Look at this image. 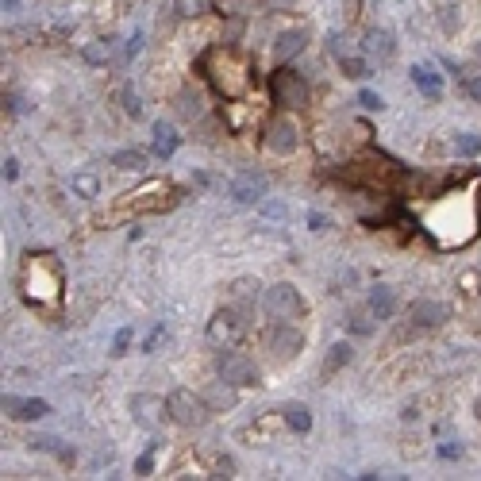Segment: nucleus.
Here are the masks:
<instances>
[{
    "label": "nucleus",
    "instance_id": "obj_12",
    "mask_svg": "<svg viewBox=\"0 0 481 481\" xmlns=\"http://www.w3.org/2000/svg\"><path fill=\"white\" fill-rule=\"evenodd\" d=\"M4 412L12 420H43L51 412L46 401H35V397H4Z\"/></svg>",
    "mask_w": 481,
    "mask_h": 481
},
{
    "label": "nucleus",
    "instance_id": "obj_8",
    "mask_svg": "<svg viewBox=\"0 0 481 481\" xmlns=\"http://www.w3.org/2000/svg\"><path fill=\"white\" fill-rule=\"evenodd\" d=\"M127 197H132V200H127V208H132V212H158V208H169L177 200L174 189H169L166 181H150L146 189L127 193Z\"/></svg>",
    "mask_w": 481,
    "mask_h": 481
},
{
    "label": "nucleus",
    "instance_id": "obj_33",
    "mask_svg": "<svg viewBox=\"0 0 481 481\" xmlns=\"http://www.w3.org/2000/svg\"><path fill=\"white\" fill-rule=\"evenodd\" d=\"M462 89H466L474 101H481V73H477V77H466V81H462Z\"/></svg>",
    "mask_w": 481,
    "mask_h": 481
},
{
    "label": "nucleus",
    "instance_id": "obj_5",
    "mask_svg": "<svg viewBox=\"0 0 481 481\" xmlns=\"http://www.w3.org/2000/svg\"><path fill=\"white\" fill-rule=\"evenodd\" d=\"M262 308H266V316H270V320H297V316L304 312V304H300V293L293 289L289 281L270 285V289H266V297H262Z\"/></svg>",
    "mask_w": 481,
    "mask_h": 481
},
{
    "label": "nucleus",
    "instance_id": "obj_28",
    "mask_svg": "<svg viewBox=\"0 0 481 481\" xmlns=\"http://www.w3.org/2000/svg\"><path fill=\"white\" fill-rule=\"evenodd\" d=\"M454 150H458V154H477L481 150V135H458Z\"/></svg>",
    "mask_w": 481,
    "mask_h": 481
},
{
    "label": "nucleus",
    "instance_id": "obj_37",
    "mask_svg": "<svg viewBox=\"0 0 481 481\" xmlns=\"http://www.w3.org/2000/svg\"><path fill=\"white\" fill-rule=\"evenodd\" d=\"M135 470H139V474H150V454H143V458H139V466H135Z\"/></svg>",
    "mask_w": 481,
    "mask_h": 481
},
{
    "label": "nucleus",
    "instance_id": "obj_16",
    "mask_svg": "<svg viewBox=\"0 0 481 481\" xmlns=\"http://www.w3.org/2000/svg\"><path fill=\"white\" fill-rule=\"evenodd\" d=\"M304 43H308L304 31H285V35H277V43H274V58H277V62L297 58V54L304 51Z\"/></svg>",
    "mask_w": 481,
    "mask_h": 481
},
{
    "label": "nucleus",
    "instance_id": "obj_14",
    "mask_svg": "<svg viewBox=\"0 0 481 481\" xmlns=\"http://www.w3.org/2000/svg\"><path fill=\"white\" fill-rule=\"evenodd\" d=\"M270 350L277 358H293L300 350V331L297 328H285V320H277V328L270 331Z\"/></svg>",
    "mask_w": 481,
    "mask_h": 481
},
{
    "label": "nucleus",
    "instance_id": "obj_11",
    "mask_svg": "<svg viewBox=\"0 0 481 481\" xmlns=\"http://www.w3.org/2000/svg\"><path fill=\"white\" fill-rule=\"evenodd\" d=\"M266 146H270L274 154H293L297 150V127H293L285 116H277L270 124V132H266Z\"/></svg>",
    "mask_w": 481,
    "mask_h": 481
},
{
    "label": "nucleus",
    "instance_id": "obj_17",
    "mask_svg": "<svg viewBox=\"0 0 481 481\" xmlns=\"http://www.w3.org/2000/svg\"><path fill=\"white\" fill-rule=\"evenodd\" d=\"M393 308H397V300H393V289H385V285H378V289L370 293V312L378 316V320H389V316H393Z\"/></svg>",
    "mask_w": 481,
    "mask_h": 481
},
{
    "label": "nucleus",
    "instance_id": "obj_31",
    "mask_svg": "<svg viewBox=\"0 0 481 481\" xmlns=\"http://www.w3.org/2000/svg\"><path fill=\"white\" fill-rule=\"evenodd\" d=\"M181 116H189V120L200 116V96H197V93H193V96L185 93V96H181Z\"/></svg>",
    "mask_w": 481,
    "mask_h": 481
},
{
    "label": "nucleus",
    "instance_id": "obj_22",
    "mask_svg": "<svg viewBox=\"0 0 481 481\" xmlns=\"http://www.w3.org/2000/svg\"><path fill=\"white\" fill-rule=\"evenodd\" d=\"M339 66H343L347 77H370V66H366V58H358V54H339Z\"/></svg>",
    "mask_w": 481,
    "mask_h": 481
},
{
    "label": "nucleus",
    "instance_id": "obj_21",
    "mask_svg": "<svg viewBox=\"0 0 481 481\" xmlns=\"http://www.w3.org/2000/svg\"><path fill=\"white\" fill-rule=\"evenodd\" d=\"M177 15H185V20H197V15L212 12V0H174Z\"/></svg>",
    "mask_w": 481,
    "mask_h": 481
},
{
    "label": "nucleus",
    "instance_id": "obj_3",
    "mask_svg": "<svg viewBox=\"0 0 481 481\" xmlns=\"http://www.w3.org/2000/svg\"><path fill=\"white\" fill-rule=\"evenodd\" d=\"M216 370H219V381H227V385L235 389H247V385H258V366L250 362L247 354H239V350L224 347L216 358Z\"/></svg>",
    "mask_w": 481,
    "mask_h": 481
},
{
    "label": "nucleus",
    "instance_id": "obj_29",
    "mask_svg": "<svg viewBox=\"0 0 481 481\" xmlns=\"http://www.w3.org/2000/svg\"><path fill=\"white\" fill-rule=\"evenodd\" d=\"M124 112H127V116H143V104H139L135 89H124Z\"/></svg>",
    "mask_w": 481,
    "mask_h": 481
},
{
    "label": "nucleus",
    "instance_id": "obj_20",
    "mask_svg": "<svg viewBox=\"0 0 481 481\" xmlns=\"http://www.w3.org/2000/svg\"><path fill=\"white\" fill-rule=\"evenodd\" d=\"M281 416H285V423H289V428L297 431V435H304V431L312 428V416H308L304 404H285Z\"/></svg>",
    "mask_w": 481,
    "mask_h": 481
},
{
    "label": "nucleus",
    "instance_id": "obj_19",
    "mask_svg": "<svg viewBox=\"0 0 481 481\" xmlns=\"http://www.w3.org/2000/svg\"><path fill=\"white\" fill-rule=\"evenodd\" d=\"M174 150H177V135H174V127L154 124V154H158V158H174Z\"/></svg>",
    "mask_w": 481,
    "mask_h": 481
},
{
    "label": "nucleus",
    "instance_id": "obj_1",
    "mask_svg": "<svg viewBox=\"0 0 481 481\" xmlns=\"http://www.w3.org/2000/svg\"><path fill=\"white\" fill-rule=\"evenodd\" d=\"M20 285H23V297L39 308H54L62 300V270L51 255H31L23 262Z\"/></svg>",
    "mask_w": 481,
    "mask_h": 481
},
{
    "label": "nucleus",
    "instance_id": "obj_2",
    "mask_svg": "<svg viewBox=\"0 0 481 481\" xmlns=\"http://www.w3.org/2000/svg\"><path fill=\"white\" fill-rule=\"evenodd\" d=\"M205 70H208V81L227 96V101L243 96V93H247V85H250L247 58H243L239 51H231V46H216V51L205 58Z\"/></svg>",
    "mask_w": 481,
    "mask_h": 481
},
{
    "label": "nucleus",
    "instance_id": "obj_6",
    "mask_svg": "<svg viewBox=\"0 0 481 481\" xmlns=\"http://www.w3.org/2000/svg\"><path fill=\"white\" fill-rule=\"evenodd\" d=\"M270 93H274L277 104H285V108H304V104H308V85H304V77H300V73H293V70H285V66L270 77Z\"/></svg>",
    "mask_w": 481,
    "mask_h": 481
},
{
    "label": "nucleus",
    "instance_id": "obj_15",
    "mask_svg": "<svg viewBox=\"0 0 481 481\" xmlns=\"http://www.w3.org/2000/svg\"><path fill=\"white\" fill-rule=\"evenodd\" d=\"M409 77L420 85L423 96H439V93H443V73H439L435 66H428V62H416V66L409 70Z\"/></svg>",
    "mask_w": 481,
    "mask_h": 481
},
{
    "label": "nucleus",
    "instance_id": "obj_9",
    "mask_svg": "<svg viewBox=\"0 0 481 481\" xmlns=\"http://www.w3.org/2000/svg\"><path fill=\"white\" fill-rule=\"evenodd\" d=\"M132 412L143 428H158L162 416H169V404H162V397H150V393H135L132 397Z\"/></svg>",
    "mask_w": 481,
    "mask_h": 481
},
{
    "label": "nucleus",
    "instance_id": "obj_35",
    "mask_svg": "<svg viewBox=\"0 0 481 481\" xmlns=\"http://www.w3.org/2000/svg\"><path fill=\"white\" fill-rule=\"evenodd\" d=\"M358 104H362V108H381V96L378 93H362V96H358Z\"/></svg>",
    "mask_w": 481,
    "mask_h": 481
},
{
    "label": "nucleus",
    "instance_id": "obj_27",
    "mask_svg": "<svg viewBox=\"0 0 481 481\" xmlns=\"http://www.w3.org/2000/svg\"><path fill=\"white\" fill-rule=\"evenodd\" d=\"M85 58H89V62H112V58H116V51H112V43L85 46Z\"/></svg>",
    "mask_w": 481,
    "mask_h": 481
},
{
    "label": "nucleus",
    "instance_id": "obj_4",
    "mask_svg": "<svg viewBox=\"0 0 481 481\" xmlns=\"http://www.w3.org/2000/svg\"><path fill=\"white\" fill-rule=\"evenodd\" d=\"M166 404H169V420L181 423V428H200V423L208 420V401L189 393V389H174V393L166 397Z\"/></svg>",
    "mask_w": 481,
    "mask_h": 481
},
{
    "label": "nucleus",
    "instance_id": "obj_26",
    "mask_svg": "<svg viewBox=\"0 0 481 481\" xmlns=\"http://www.w3.org/2000/svg\"><path fill=\"white\" fill-rule=\"evenodd\" d=\"M112 166L116 169H143V154L139 150H120L116 158H112Z\"/></svg>",
    "mask_w": 481,
    "mask_h": 481
},
{
    "label": "nucleus",
    "instance_id": "obj_10",
    "mask_svg": "<svg viewBox=\"0 0 481 481\" xmlns=\"http://www.w3.org/2000/svg\"><path fill=\"white\" fill-rule=\"evenodd\" d=\"M231 197L239 200V205H255V200H262L266 197V177L262 174H239L231 181Z\"/></svg>",
    "mask_w": 481,
    "mask_h": 481
},
{
    "label": "nucleus",
    "instance_id": "obj_36",
    "mask_svg": "<svg viewBox=\"0 0 481 481\" xmlns=\"http://www.w3.org/2000/svg\"><path fill=\"white\" fill-rule=\"evenodd\" d=\"M439 454H443V458H458V454H462V447H454V443H443V447H439Z\"/></svg>",
    "mask_w": 481,
    "mask_h": 481
},
{
    "label": "nucleus",
    "instance_id": "obj_7",
    "mask_svg": "<svg viewBox=\"0 0 481 481\" xmlns=\"http://www.w3.org/2000/svg\"><path fill=\"white\" fill-rule=\"evenodd\" d=\"M243 335H247V320H243V312H235V308H224V312L212 316L208 339H212L216 347H235Z\"/></svg>",
    "mask_w": 481,
    "mask_h": 481
},
{
    "label": "nucleus",
    "instance_id": "obj_18",
    "mask_svg": "<svg viewBox=\"0 0 481 481\" xmlns=\"http://www.w3.org/2000/svg\"><path fill=\"white\" fill-rule=\"evenodd\" d=\"M362 46L370 54H378V58H389V54H393V35L381 31V27H373V31H366V43Z\"/></svg>",
    "mask_w": 481,
    "mask_h": 481
},
{
    "label": "nucleus",
    "instance_id": "obj_23",
    "mask_svg": "<svg viewBox=\"0 0 481 481\" xmlns=\"http://www.w3.org/2000/svg\"><path fill=\"white\" fill-rule=\"evenodd\" d=\"M70 185H73V193H77V197H96V193H101V181H96L93 174H77Z\"/></svg>",
    "mask_w": 481,
    "mask_h": 481
},
{
    "label": "nucleus",
    "instance_id": "obj_34",
    "mask_svg": "<svg viewBox=\"0 0 481 481\" xmlns=\"http://www.w3.org/2000/svg\"><path fill=\"white\" fill-rule=\"evenodd\" d=\"M15 177H20V162L4 158V181H15Z\"/></svg>",
    "mask_w": 481,
    "mask_h": 481
},
{
    "label": "nucleus",
    "instance_id": "obj_38",
    "mask_svg": "<svg viewBox=\"0 0 481 481\" xmlns=\"http://www.w3.org/2000/svg\"><path fill=\"white\" fill-rule=\"evenodd\" d=\"M293 0H266V8H289Z\"/></svg>",
    "mask_w": 481,
    "mask_h": 481
},
{
    "label": "nucleus",
    "instance_id": "obj_32",
    "mask_svg": "<svg viewBox=\"0 0 481 481\" xmlns=\"http://www.w3.org/2000/svg\"><path fill=\"white\" fill-rule=\"evenodd\" d=\"M224 385H227V381H224ZM224 385H219V389H212V397H208V401L212 404H224V409H227V404H235V397H231V389H224Z\"/></svg>",
    "mask_w": 481,
    "mask_h": 481
},
{
    "label": "nucleus",
    "instance_id": "obj_39",
    "mask_svg": "<svg viewBox=\"0 0 481 481\" xmlns=\"http://www.w3.org/2000/svg\"><path fill=\"white\" fill-rule=\"evenodd\" d=\"M474 412H477V420H481V397H477V404H474Z\"/></svg>",
    "mask_w": 481,
    "mask_h": 481
},
{
    "label": "nucleus",
    "instance_id": "obj_13",
    "mask_svg": "<svg viewBox=\"0 0 481 481\" xmlns=\"http://www.w3.org/2000/svg\"><path fill=\"white\" fill-rule=\"evenodd\" d=\"M409 320L416 323V328L431 331V328H439V323L447 320V308L439 304V300H416V304L409 308Z\"/></svg>",
    "mask_w": 481,
    "mask_h": 481
},
{
    "label": "nucleus",
    "instance_id": "obj_25",
    "mask_svg": "<svg viewBox=\"0 0 481 481\" xmlns=\"http://www.w3.org/2000/svg\"><path fill=\"white\" fill-rule=\"evenodd\" d=\"M347 362H350V347H347V343H335V347H331V354H328V366H323V370L335 373L339 366H347Z\"/></svg>",
    "mask_w": 481,
    "mask_h": 481
},
{
    "label": "nucleus",
    "instance_id": "obj_30",
    "mask_svg": "<svg viewBox=\"0 0 481 481\" xmlns=\"http://www.w3.org/2000/svg\"><path fill=\"white\" fill-rule=\"evenodd\" d=\"M127 343H132V328H120L112 339V354H127Z\"/></svg>",
    "mask_w": 481,
    "mask_h": 481
},
{
    "label": "nucleus",
    "instance_id": "obj_24",
    "mask_svg": "<svg viewBox=\"0 0 481 481\" xmlns=\"http://www.w3.org/2000/svg\"><path fill=\"white\" fill-rule=\"evenodd\" d=\"M31 447H35V451H51V454H58L62 462H73V451L58 447V439H31Z\"/></svg>",
    "mask_w": 481,
    "mask_h": 481
}]
</instances>
